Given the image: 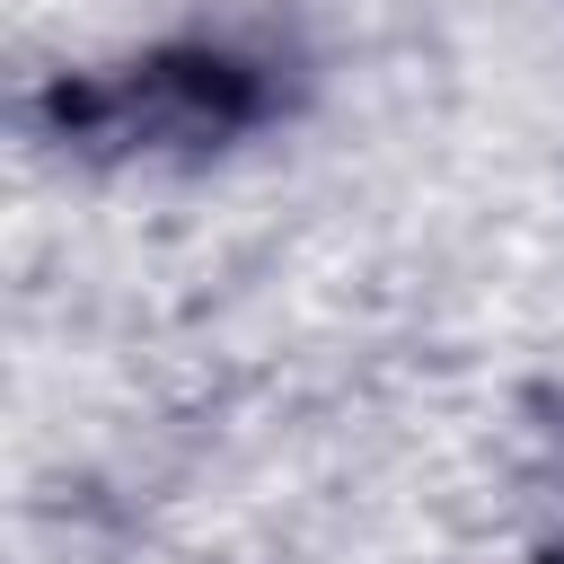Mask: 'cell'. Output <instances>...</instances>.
Listing matches in <instances>:
<instances>
[{"label": "cell", "instance_id": "6da1fadb", "mask_svg": "<svg viewBox=\"0 0 564 564\" xmlns=\"http://www.w3.org/2000/svg\"><path fill=\"white\" fill-rule=\"evenodd\" d=\"M273 88L264 62L229 53V44H167L88 79H62L44 97L53 132L88 159H185V150H220L247 123H264Z\"/></svg>", "mask_w": 564, "mask_h": 564}]
</instances>
